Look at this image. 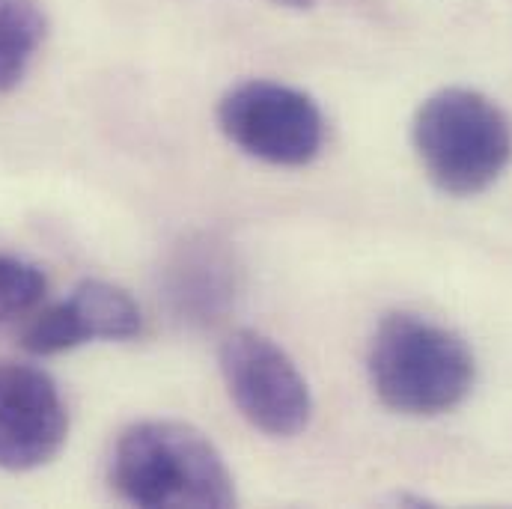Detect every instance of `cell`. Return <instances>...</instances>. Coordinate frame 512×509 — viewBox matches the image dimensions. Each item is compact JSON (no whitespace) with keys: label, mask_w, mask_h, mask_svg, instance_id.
I'll return each mask as SVG.
<instances>
[{"label":"cell","mask_w":512,"mask_h":509,"mask_svg":"<svg viewBox=\"0 0 512 509\" xmlns=\"http://www.w3.org/2000/svg\"><path fill=\"white\" fill-rule=\"evenodd\" d=\"M111 489L134 507L224 509L239 504L236 477L215 441L182 420H137L120 432Z\"/></svg>","instance_id":"obj_1"},{"label":"cell","mask_w":512,"mask_h":509,"mask_svg":"<svg viewBox=\"0 0 512 509\" xmlns=\"http://www.w3.org/2000/svg\"><path fill=\"white\" fill-rule=\"evenodd\" d=\"M376 399L402 417H438L459 408L477 382V358L462 334L420 316L387 313L367 349Z\"/></svg>","instance_id":"obj_2"},{"label":"cell","mask_w":512,"mask_h":509,"mask_svg":"<svg viewBox=\"0 0 512 509\" xmlns=\"http://www.w3.org/2000/svg\"><path fill=\"white\" fill-rule=\"evenodd\" d=\"M411 146L441 194L477 197L512 164V123L486 93L444 87L414 111Z\"/></svg>","instance_id":"obj_3"},{"label":"cell","mask_w":512,"mask_h":509,"mask_svg":"<svg viewBox=\"0 0 512 509\" xmlns=\"http://www.w3.org/2000/svg\"><path fill=\"white\" fill-rule=\"evenodd\" d=\"M221 134L245 155L271 167H307L325 149L328 123L319 102L289 84L248 78L215 108Z\"/></svg>","instance_id":"obj_4"},{"label":"cell","mask_w":512,"mask_h":509,"mask_svg":"<svg viewBox=\"0 0 512 509\" xmlns=\"http://www.w3.org/2000/svg\"><path fill=\"white\" fill-rule=\"evenodd\" d=\"M218 370L239 414L268 438H295L310 426L313 393L283 346L254 328L221 340Z\"/></svg>","instance_id":"obj_5"},{"label":"cell","mask_w":512,"mask_h":509,"mask_svg":"<svg viewBox=\"0 0 512 509\" xmlns=\"http://www.w3.org/2000/svg\"><path fill=\"white\" fill-rule=\"evenodd\" d=\"M66 438L69 408L57 382L33 364L0 361V471H36Z\"/></svg>","instance_id":"obj_6"},{"label":"cell","mask_w":512,"mask_h":509,"mask_svg":"<svg viewBox=\"0 0 512 509\" xmlns=\"http://www.w3.org/2000/svg\"><path fill=\"white\" fill-rule=\"evenodd\" d=\"M245 289V265L233 242L218 233L185 236L164 259L161 298L170 316L206 331L230 319Z\"/></svg>","instance_id":"obj_7"},{"label":"cell","mask_w":512,"mask_h":509,"mask_svg":"<svg viewBox=\"0 0 512 509\" xmlns=\"http://www.w3.org/2000/svg\"><path fill=\"white\" fill-rule=\"evenodd\" d=\"M143 334V313L123 286L81 280L63 301L33 310L21 346L36 358H54L87 343H128Z\"/></svg>","instance_id":"obj_8"},{"label":"cell","mask_w":512,"mask_h":509,"mask_svg":"<svg viewBox=\"0 0 512 509\" xmlns=\"http://www.w3.org/2000/svg\"><path fill=\"white\" fill-rule=\"evenodd\" d=\"M42 0H0V96L21 87L48 39Z\"/></svg>","instance_id":"obj_9"},{"label":"cell","mask_w":512,"mask_h":509,"mask_svg":"<svg viewBox=\"0 0 512 509\" xmlns=\"http://www.w3.org/2000/svg\"><path fill=\"white\" fill-rule=\"evenodd\" d=\"M48 292L45 271L18 254H0V328L39 310Z\"/></svg>","instance_id":"obj_10"},{"label":"cell","mask_w":512,"mask_h":509,"mask_svg":"<svg viewBox=\"0 0 512 509\" xmlns=\"http://www.w3.org/2000/svg\"><path fill=\"white\" fill-rule=\"evenodd\" d=\"M271 3H277L283 9H295V12H307V9H313L316 0H271Z\"/></svg>","instance_id":"obj_11"}]
</instances>
